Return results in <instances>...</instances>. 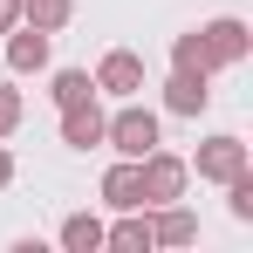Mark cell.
<instances>
[{"label":"cell","mask_w":253,"mask_h":253,"mask_svg":"<svg viewBox=\"0 0 253 253\" xmlns=\"http://www.w3.org/2000/svg\"><path fill=\"white\" fill-rule=\"evenodd\" d=\"M14 124H21V89H14V83H0V137H7Z\"/></svg>","instance_id":"2e32d148"},{"label":"cell","mask_w":253,"mask_h":253,"mask_svg":"<svg viewBox=\"0 0 253 253\" xmlns=\"http://www.w3.org/2000/svg\"><path fill=\"white\" fill-rule=\"evenodd\" d=\"M206 103H212V89H206L199 69H171V83H165V110L171 117H199Z\"/></svg>","instance_id":"52a82bcc"},{"label":"cell","mask_w":253,"mask_h":253,"mask_svg":"<svg viewBox=\"0 0 253 253\" xmlns=\"http://www.w3.org/2000/svg\"><path fill=\"white\" fill-rule=\"evenodd\" d=\"M137 178H144V206H165V199L185 192L192 165H185V158H171V151H144V158H137Z\"/></svg>","instance_id":"3957f363"},{"label":"cell","mask_w":253,"mask_h":253,"mask_svg":"<svg viewBox=\"0 0 253 253\" xmlns=\"http://www.w3.org/2000/svg\"><path fill=\"white\" fill-rule=\"evenodd\" d=\"M62 144H69V151H96V144H103V110H96V96L76 103V110H62Z\"/></svg>","instance_id":"ba28073f"},{"label":"cell","mask_w":253,"mask_h":253,"mask_svg":"<svg viewBox=\"0 0 253 253\" xmlns=\"http://www.w3.org/2000/svg\"><path fill=\"white\" fill-rule=\"evenodd\" d=\"M103 144L124 151V158H144V151H158V117H151L144 103H130V96H124V110L103 117Z\"/></svg>","instance_id":"6da1fadb"},{"label":"cell","mask_w":253,"mask_h":253,"mask_svg":"<svg viewBox=\"0 0 253 253\" xmlns=\"http://www.w3.org/2000/svg\"><path fill=\"white\" fill-rule=\"evenodd\" d=\"M151 233H158V247H192V240H199V219H192L185 206H171V199H165V212L151 219Z\"/></svg>","instance_id":"30bf717a"},{"label":"cell","mask_w":253,"mask_h":253,"mask_svg":"<svg viewBox=\"0 0 253 253\" xmlns=\"http://www.w3.org/2000/svg\"><path fill=\"white\" fill-rule=\"evenodd\" d=\"M14 21H21V0H0V35H7Z\"/></svg>","instance_id":"e0dca14e"},{"label":"cell","mask_w":253,"mask_h":253,"mask_svg":"<svg viewBox=\"0 0 253 253\" xmlns=\"http://www.w3.org/2000/svg\"><path fill=\"white\" fill-rule=\"evenodd\" d=\"M103 199L117 212H144V178H137V158H124V165L103 171Z\"/></svg>","instance_id":"9c48e42d"},{"label":"cell","mask_w":253,"mask_h":253,"mask_svg":"<svg viewBox=\"0 0 253 253\" xmlns=\"http://www.w3.org/2000/svg\"><path fill=\"white\" fill-rule=\"evenodd\" d=\"M247 48H253V35H247V21H206L199 28V62H206V76L212 69H233V62H247Z\"/></svg>","instance_id":"7a4b0ae2"},{"label":"cell","mask_w":253,"mask_h":253,"mask_svg":"<svg viewBox=\"0 0 253 253\" xmlns=\"http://www.w3.org/2000/svg\"><path fill=\"white\" fill-rule=\"evenodd\" d=\"M7 69H14V76L48 69V28H35V21L21 28V21H14V28H7Z\"/></svg>","instance_id":"8992f818"},{"label":"cell","mask_w":253,"mask_h":253,"mask_svg":"<svg viewBox=\"0 0 253 253\" xmlns=\"http://www.w3.org/2000/svg\"><path fill=\"white\" fill-rule=\"evenodd\" d=\"M103 247H117V253H151V247H158V233H151L144 212H130L124 226H103Z\"/></svg>","instance_id":"8fae6325"},{"label":"cell","mask_w":253,"mask_h":253,"mask_svg":"<svg viewBox=\"0 0 253 253\" xmlns=\"http://www.w3.org/2000/svg\"><path fill=\"white\" fill-rule=\"evenodd\" d=\"M226 192H233V219H253V171L226 178Z\"/></svg>","instance_id":"9a60e30c"},{"label":"cell","mask_w":253,"mask_h":253,"mask_svg":"<svg viewBox=\"0 0 253 253\" xmlns=\"http://www.w3.org/2000/svg\"><path fill=\"white\" fill-rule=\"evenodd\" d=\"M62 247L69 253H103V219L96 212H69L62 219Z\"/></svg>","instance_id":"7c38bea8"},{"label":"cell","mask_w":253,"mask_h":253,"mask_svg":"<svg viewBox=\"0 0 253 253\" xmlns=\"http://www.w3.org/2000/svg\"><path fill=\"white\" fill-rule=\"evenodd\" d=\"M192 165H199V178L226 185V178H240V171H247V144H240V137H206Z\"/></svg>","instance_id":"277c9868"},{"label":"cell","mask_w":253,"mask_h":253,"mask_svg":"<svg viewBox=\"0 0 253 253\" xmlns=\"http://www.w3.org/2000/svg\"><path fill=\"white\" fill-rule=\"evenodd\" d=\"M0 185H14V158L7 151H0Z\"/></svg>","instance_id":"ac0fdd59"},{"label":"cell","mask_w":253,"mask_h":253,"mask_svg":"<svg viewBox=\"0 0 253 253\" xmlns=\"http://www.w3.org/2000/svg\"><path fill=\"white\" fill-rule=\"evenodd\" d=\"M137 89H144V62H137L130 48H110L103 69H96V96H117V103H124V96H137Z\"/></svg>","instance_id":"5b68a950"},{"label":"cell","mask_w":253,"mask_h":253,"mask_svg":"<svg viewBox=\"0 0 253 253\" xmlns=\"http://www.w3.org/2000/svg\"><path fill=\"white\" fill-rule=\"evenodd\" d=\"M48 96H55V103H62V110H76V103H89V96H96V76H89V69H62V76H55V89H48Z\"/></svg>","instance_id":"4fadbf2b"},{"label":"cell","mask_w":253,"mask_h":253,"mask_svg":"<svg viewBox=\"0 0 253 253\" xmlns=\"http://www.w3.org/2000/svg\"><path fill=\"white\" fill-rule=\"evenodd\" d=\"M69 14H76V0H21V21H35V28H48V35H55Z\"/></svg>","instance_id":"5bb4252c"}]
</instances>
